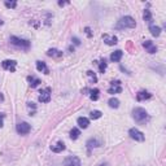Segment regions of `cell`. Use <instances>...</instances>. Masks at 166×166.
<instances>
[{
    "instance_id": "1f68e13d",
    "label": "cell",
    "mask_w": 166,
    "mask_h": 166,
    "mask_svg": "<svg viewBox=\"0 0 166 166\" xmlns=\"http://www.w3.org/2000/svg\"><path fill=\"white\" fill-rule=\"evenodd\" d=\"M65 4H69V2H58V5H60V7H62V5H65Z\"/></svg>"
},
{
    "instance_id": "277c9868",
    "label": "cell",
    "mask_w": 166,
    "mask_h": 166,
    "mask_svg": "<svg viewBox=\"0 0 166 166\" xmlns=\"http://www.w3.org/2000/svg\"><path fill=\"white\" fill-rule=\"evenodd\" d=\"M128 134H130V136H131V138H132L134 140H136V141H144V140H145L144 134L141 132V131H139L138 128H130Z\"/></svg>"
},
{
    "instance_id": "83f0119b",
    "label": "cell",
    "mask_w": 166,
    "mask_h": 166,
    "mask_svg": "<svg viewBox=\"0 0 166 166\" xmlns=\"http://www.w3.org/2000/svg\"><path fill=\"white\" fill-rule=\"evenodd\" d=\"M4 4H5V7L7 8H16L17 7V2H8L7 0Z\"/></svg>"
},
{
    "instance_id": "9c48e42d",
    "label": "cell",
    "mask_w": 166,
    "mask_h": 166,
    "mask_svg": "<svg viewBox=\"0 0 166 166\" xmlns=\"http://www.w3.org/2000/svg\"><path fill=\"white\" fill-rule=\"evenodd\" d=\"M64 166H81V160L77 156H70L68 158H65Z\"/></svg>"
},
{
    "instance_id": "ac0fdd59",
    "label": "cell",
    "mask_w": 166,
    "mask_h": 166,
    "mask_svg": "<svg viewBox=\"0 0 166 166\" xmlns=\"http://www.w3.org/2000/svg\"><path fill=\"white\" fill-rule=\"evenodd\" d=\"M77 122H78L81 128H87L88 124H90V121H88V118H86V117H79L78 120H77Z\"/></svg>"
},
{
    "instance_id": "f1b7e54d",
    "label": "cell",
    "mask_w": 166,
    "mask_h": 166,
    "mask_svg": "<svg viewBox=\"0 0 166 166\" xmlns=\"http://www.w3.org/2000/svg\"><path fill=\"white\" fill-rule=\"evenodd\" d=\"M85 30H86V34H87V37H88V38H91V37H92V33H91V30H90V27H86Z\"/></svg>"
},
{
    "instance_id": "9a60e30c",
    "label": "cell",
    "mask_w": 166,
    "mask_h": 166,
    "mask_svg": "<svg viewBox=\"0 0 166 166\" xmlns=\"http://www.w3.org/2000/svg\"><path fill=\"white\" fill-rule=\"evenodd\" d=\"M122 56H123V52L121 51V49H117V51H114L113 53L110 55V60L113 61V62H118L122 58Z\"/></svg>"
},
{
    "instance_id": "cb8c5ba5",
    "label": "cell",
    "mask_w": 166,
    "mask_h": 166,
    "mask_svg": "<svg viewBox=\"0 0 166 166\" xmlns=\"http://www.w3.org/2000/svg\"><path fill=\"white\" fill-rule=\"evenodd\" d=\"M106 66H108V64H106V61H105V58H103L101 61L99 62V70H100V73H105V70H106Z\"/></svg>"
},
{
    "instance_id": "2e32d148",
    "label": "cell",
    "mask_w": 166,
    "mask_h": 166,
    "mask_svg": "<svg viewBox=\"0 0 166 166\" xmlns=\"http://www.w3.org/2000/svg\"><path fill=\"white\" fill-rule=\"evenodd\" d=\"M37 69L39 72H43L44 74H49V69L47 68L44 61H37Z\"/></svg>"
},
{
    "instance_id": "484cf974",
    "label": "cell",
    "mask_w": 166,
    "mask_h": 166,
    "mask_svg": "<svg viewBox=\"0 0 166 166\" xmlns=\"http://www.w3.org/2000/svg\"><path fill=\"white\" fill-rule=\"evenodd\" d=\"M143 18H144L145 22H151V21H152V13H151V10H149V9H145V10H144Z\"/></svg>"
},
{
    "instance_id": "d6986e66",
    "label": "cell",
    "mask_w": 166,
    "mask_h": 166,
    "mask_svg": "<svg viewBox=\"0 0 166 166\" xmlns=\"http://www.w3.org/2000/svg\"><path fill=\"white\" fill-rule=\"evenodd\" d=\"M47 55L51 56V57L60 58V57H62V52L58 51V49H56V48H51V49H48V52H47Z\"/></svg>"
},
{
    "instance_id": "6da1fadb",
    "label": "cell",
    "mask_w": 166,
    "mask_h": 166,
    "mask_svg": "<svg viewBox=\"0 0 166 166\" xmlns=\"http://www.w3.org/2000/svg\"><path fill=\"white\" fill-rule=\"evenodd\" d=\"M132 117H134L135 122H138L139 124H144L151 120L149 114H148V112L144 108H135L132 110Z\"/></svg>"
},
{
    "instance_id": "5b68a950",
    "label": "cell",
    "mask_w": 166,
    "mask_h": 166,
    "mask_svg": "<svg viewBox=\"0 0 166 166\" xmlns=\"http://www.w3.org/2000/svg\"><path fill=\"white\" fill-rule=\"evenodd\" d=\"M30 130H31V126L27 122H20L17 124V132L20 135H26L30 132Z\"/></svg>"
},
{
    "instance_id": "7a4b0ae2",
    "label": "cell",
    "mask_w": 166,
    "mask_h": 166,
    "mask_svg": "<svg viewBox=\"0 0 166 166\" xmlns=\"http://www.w3.org/2000/svg\"><path fill=\"white\" fill-rule=\"evenodd\" d=\"M135 26H136V22H135V20L132 18V17L131 16H124L118 21L116 29L122 30V29H134Z\"/></svg>"
},
{
    "instance_id": "3957f363",
    "label": "cell",
    "mask_w": 166,
    "mask_h": 166,
    "mask_svg": "<svg viewBox=\"0 0 166 166\" xmlns=\"http://www.w3.org/2000/svg\"><path fill=\"white\" fill-rule=\"evenodd\" d=\"M9 42H10L12 45L17 47V48H21L23 51H27L29 48H30V42L26 40V39H21L18 37H10Z\"/></svg>"
},
{
    "instance_id": "7402d4cb",
    "label": "cell",
    "mask_w": 166,
    "mask_h": 166,
    "mask_svg": "<svg viewBox=\"0 0 166 166\" xmlns=\"http://www.w3.org/2000/svg\"><path fill=\"white\" fill-rule=\"evenodd\" d=\"M108 104H109L110 108H114V109H117L118 106H120V100L116 99V97H112V99H109Z\"/></svg>"
},
{
    "instance_id": "4316f807",
    "label": "cell",
    "mask_w": 166,
    "mask_h": 166,
    "mask_svg": "<svg viewBox=\"0 0 166 166\" xmlns=\"http://www.w3.org/2000/svg\"><path fill=\"white\" fill-rule=\"evenodd\" d=\"M87 75H88V78H90L91 83H96V82H97V77H96V74L92 72V70H88V72H87Z\"/></svg>"
},
{
    "instance_id": "44dd1931",
    "label": "cell",
    "mask_w": 166,
    "mask_h": 166,
    "mask_svg": "<svg viewBox=\"0 0 166 166\" xmlns=\"http://www.w3.org/2000/svg\"><path fill=\"white\" fill-rule=\"evenodd\" d=\"M149 31H151V34L153 35V37H160V34H161V29H160L158 26H156V25H151L149 26Z\"/></svg>"
},
{
    "instance_id": "836d02e7",
    "label": "cell",
    "mask_w": 166,
    "mask_h": 166,
    "mask_svg": "<svg viewBox=\"0 0 166 166\" xmlns=\"http://www.w3.org/2000/svg\"><path fill=\"white\" fill-rule=\"evenodd\" d=\"M2 25H3V21H2V20H0V26H2Z\"/></svg>"
},
{
    "instance_id": "8fae6325",
    "label": "cell",
    "mask_w": 166,
    "mask_h": 166,
    "mask_svg": "<svg viewBox=\"0 0 166 166\" xmlns=\"http://www.w3.org/2000/svg\"><path fill=\"white\" fill-rule=\"evenodd\" d=\"M103 39H104V43L108 44V45H114L117 44V37H114V35H108V34H104L103 35Z\"/></svg>"
},
{
    "instance_id": "30bf717a",
    "label": "cell",
    "mask_w": 166,
    "mask_h": 166,
    "mask_svg": "<svg viewBox=\"0 0 166 166\" xmlns=\"http://www.w3.org/2000/svg\"><path fill=\"white\" fill-rule=\"evenodd\" d=\"M143 47L145 48V51H147L148 53H151V55H153V53H156V52H157V47H156V44L153 43V42H151V40H145L144 43H143Z\"/></svg>"
},
{
    "instance_id": "4dcf8cb0",
    "label": "cell",
    "mask_w": 166,
    "mask_h": 166,
    "mask_svg": "<svg viewBox=\"0 0 166 166\" xmlns=\"http://www.w3.org/2000/svg\"><path fill=\"white\" fill-rule=\"evenodd\" d=\"M73 42H74V43H75L77 45H79V44H81V42H79V39H78V38H73Z\"/></svg>"
},
{
    "instance_id": "7c38bea8",
    "label": "cell",
    "mask_w": 166,
    "mask_h": 166,
    "mask_svg": "<svg viewBox=\"0 0 166 166\" xmlns=\"http://www.w3.org/2000/svg\"><path fill=\"white\" fill-rule=\"evenodd\" d=\"M152 97V93H149L148 91L143 90V91H139L138 93H136V100L138 101H144V100H148Z\"/></svg>"
},
{
    "instance_id": "5bb4252c",
    "label": "cell",
    "mask_w": 166,
    "mask_h": 166,
    "mask_svg": "<svg viewBox=\"0 0 166 166\" xmlns=\"http://www.w3.org/2000/svg\"><path fill=\"white\" fill-rule=\"evenodd\" d=\"M27 81H29V85H30L31 88H35V87H38L40 85V79L37 78V77H34V75H29L27 77Z\"/></svg>"
},
{
    "instance_id": "ba28073f",
    "label": "cell",
    "mask_w": 166,
    "mask_h": 166,
    "mask_svg": "<svg viewBox=\"0 0 166 166\" xmlns=\"http://www.w3.org/2000/svg\"><path fill=\"white\" fill-rule=\"evenodd\" d=\"M109 93H121L122 92V86H121V82L120 81H113L112 82V85L109 87V90H108Z\"/></svg>"
},
{
    "instance_id": "d6a6232c",
    "label": "cell",
    "mask_w": 166,
    "mask_h": 166,
    "mask_svg": "<svg viewBox=\"0 0 166 166\" xmlns=\"http://www.w3.org/2000/svg\"><path fill=\"white\" fill-rule=\"evenodd\" d=\"M3 100H4V96H3V93L0 92V101H3Z\"/></svg>"
},
{
    "instance_id": "e0dca14e",
    "label": "cell",
    "mask_w": 166,
    "mask_h": 166,
    "mask_svg": "<svg viewBox=\"0 0 166 166\" xmlns=\"http://www.w3.org/2000/svg\"><path fill=\"white\" fill-rule=\"evenodd\" d=\"M51 149H52V152H55V153H60V152H62L65 149V144L62 143V141H58L57 144L51 145Z\"/></svg>"
},
{
    "instance_id": "ffe728a7",
    "label": "cell",
    "mask_w": 166,
    "mask_h": 166,
    "mask_svg": "<svg viewBox=\"0 0 166 166\" xmlns=\"http://www.w3.org/2000/svg\"><path fill=\"white\" fill-rule=\"evenodd\" d=\"M101 145V141H99V140H96V139H90L87 141V148L88 149H92V148H97V147H100Z\"/></svg>"
},
{
    "instance_id": "d4e9b609",
    "label": "cell",
    "mask_w": 166,
    "mask_h": 166,
    "mask_svg": "<svg viewBox=\"0 0 166 166\" xmlns=\"http://www.w3.org/2000/svg\"><path fill=\"white\" fill-rule=\"evenodd\" d=\"M101 116H103V113L100 110H92L90 114L91 120H99V118H101Z\"/></svg>"
},
{
    "instance_id": "f546056e",
    "label": "cell",
    "mask_w": 166,
    "mask_h": 166,
    "mask_svg": "<svg viewBox=\"0 0 166 166\" xmlns=\"http://www.w3.org/2000/svg\"><path fill=\"white\" fill-rule=\"evenodd\" d=\"M3 120H4V114L0 113V128L3 127Z\"/></svg>"
},
{
    "instance_id": "52a82bcc",
    "label": "cell",
    "mask_w": 166,
    "mask_h": 166,
    "mask_svg": "<svg viewBox=\"0 0 166 166\" xmlns=\"http://www.w3.org/2000/svg\"><path fill=\"white\" fill-rule=\"evenodd\" d=\"M16 65H17V62L14 60H4L2 62L3 69L4 70H8V72H10V73H14L16 72Z\"/></svg>"
},
{
    "instance_id": "603a6c76",
    "label": "cell",
    "mask_w": 166,
    "mask_h": 166,
    "mask_svg": "<svg viewBox=\"0 0 166 166\" xmlns=\"http://www.w3.org/2000/svg\"><path fill=\"white\" fill-rule=\"evenodd\" d=\"M79 135H81V131H79L78 128L74 127L72 131H70V139H72V140H77V139L79 138Z\"/></svg>"
},
{
    "instance_id": "8992f818",
    "label": "cell",
    "mask_w": 166,
    "mask_h": 166,
    "mask_svg": "<svg viewBox=\"0 0 166 166\" xmlns=\"http://www.w3.org/2000/svg\"><path fill=\"white\" fill-rule=\"evenodd\" d=\"M51 100V88L47 87L44 90L40 91V95H39V101L40 103H49Z\"/></svg>"
},
{
    "instance_id": "4fadbf2b",
    "label": "cell",
    "mask_w": 166,
    "mask_h": 166,
    "mask_svg": "<svg viewBox=\"0 0 166 166\" xmlns=\"http://www.w3.org/2000/svg\"><path fill=\"white\" fill-rule=\"evenodd\" d=\"M87 92H90L88 95H90V99L92 100V101H96V100H99V96H100V90H97V88H91V90H88V88H86Z\"/></svg>"
}]
</instances>
